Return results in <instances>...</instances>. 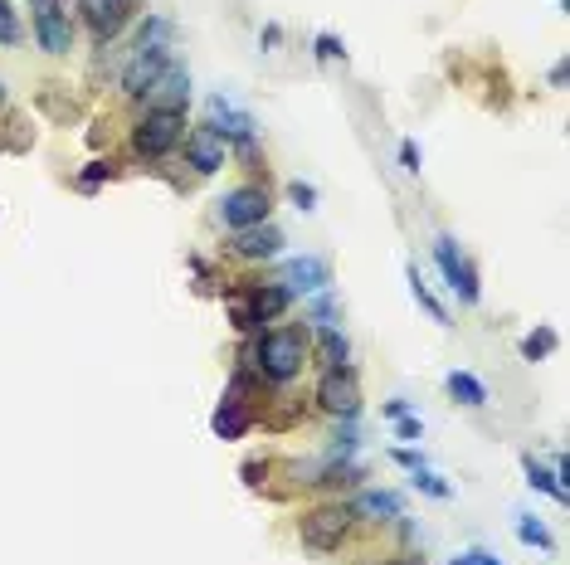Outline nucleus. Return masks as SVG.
I'll return each instance as SVG.
<instances>
[{
	"label": "nucleus",
	"instance_id": "obj_6",
	"mask_svg": "<svg viewBox=\"0 0 570 565\" xmlns=\"http://www.w3.org/2000/svg\"><path fill=\"white\" fill-rule=\"evenodd\" d=\"M268 186H234L229 195L215 200V220L234 234V229H249V225H264L268 220Z\"/></svg>",
	"mask_w": 570,
	"mask_h": 565
},
{
	"label": "nucleus",
	"instance_id": "obj_24",
	"mask_svg": "<svg viewBox=\"0 0 570 565\" xmlns=\"http://www.w3.org/2000/svg\"><path fill=\"white\" fill-rule=\"evenodd\" d=\"M113 176H117V161L113 156H108V161L98 156V161H88V166L78 171V190H98L103 181H113Z\"/></svg>",
	"mask_w": 570,
	"mask_h": 565
},
{
	"label": "nucleus",
	"instance_id": "obj_7",
	"mask_svg": "<svg viewBox=\"0 0 570 565\" xmlns=\"http://www.w3.org/2000/svg\"><path fill=\"white\" fill-rule=\"evenodd\" d=\"M273 283H278L288 298H312V293H327V288H332V264L317 259V254H303V259L278 264Z\"/></svg>",
	"mask_w": 570,
	"mask_h": 565
},
{
	"label": "nucleus",
	"instance_id": "obj_10",
	"mask_svg": "<svg viewBox=\"0 0 570 565\" xmlns=\"http://www.w3.org/2000/svg\"><path fill=\"white\" fill-rule=\"evenodd\" d=\"M35 39L44 54H69L74 49V20L64 0H35Z\"/></svg>",
	"mask_w": 570,
	"mask_h": 565
},
{
	"label": "nucleus",
	"instance_id": "obj_32",
	"mask_svg": "<svg viewBox=\"0 0 570 565\" xmlns=\"http://www.w3.org/2000/svg\"><path fill=\"white\" fill-rule=\"evenodd\" d=\"M395 463H400V468H410V473H415V468H424V458H419L415 449H395Z\"/></svg>",
	"mask_w": 570,
	"mask_h": 565
},
{
	"label": "nucleus",
	"instance_id": "obj_5",
	"mask_svg": "<svg viewBox=\"0 0 570 565\" xmlns=\"http://www.w3.org/2000/svg\"><path fill=\"white\" fill-rule=\"evenodd\" d=\"M312 395H317V405H322L327 415H342V419L361 415V376H356V366H332V371H322Z\"/></svg>",
	"mask_w": 570,
	"mask_h": 565
},
{
	"label": "nucleus",
	"instance_id": "obj_13",
	"mask_svg": "<svg viewBox=\"0 0 570 565\" xmlns=\"http://www.w3.org/2000/svg\"><path fill=\"white\" fill-rule=\"evenodd\" d=\"M283 249V229L264 220V225H249V229H234V239H229V254L234 259H249V264H259V259H273Z\"/></svg>",
	"mask_w": 570,
	"mask_h": 565
},
{
	"label": "nucleus",
	"instance_id": "obj_9",
	"mask_svg": "<svg viewBox=\"0 0 570 565\" xmlns=\"http://www.w3.org/2000/svg\"><path fill=\"white\" fill-rule=\"evenodd\" d=\"M137 15V0H78V20L88 25L93 44H108L127 30V20Z\"/></svg>",
	"mask_w": 570,
	"mask_h": 565
},
{
	"label": "nucleus",
	"instance_id": "obj_38",
	"mask_svg": "<svg viewBox=\"0 0 570 565\" xmlns=\"http://www.w3.org/2000/svg\"><path fill=\"white\" fill-rule=\"evenodd\" d=\"M0 108H5V83H0Z\"/></svg>",
	"mask_w": 570,
	"mask_h": 565
},
{
	"label": "nucleus",
	"instance_id": "obj_16",
	"mask_svg": "<svg viewBox=\"0 0 570 565\" xmlns=\"http://www.w3.org/2000/svg\"><path fill=\"white\" fill-rule=\"evenodd\" d=\"M346 507H351V517H361V522H376V527H385V522H400V517H405V502H400V492H385V488L356 492V502H346Z\"/></svg>",
	"mask_w": 570,
	"mask_h": 565
},
{
	"label": "nucleus",
	"instance_id": "obj_3",
	"mask_svg": "<svg viewBox=\"0 0 570 565\" xmlns=\"http://www.w3.org/2000/svg\"><path fill=\"white\" fill-rule=\"evenodd\" d=\"M351 522H356V517H351L346 502H322V507L303 512V522H298V541H303L307 551L327 556V551H337V546L346 541Z\"/></svg>",
	"mask_w": 570,
	"mask_h": 565
},
{
	"label": "nucleus",
	"instance_id": "obj_27",
	"mask_svg": "<svg viewBox=\"0 0 570 565\" xmlns=\"http://www.w3.org/2000/svg\"><path fill=\"white\" fill-rule=\"evenodd\" d=\"M20 35H25V30H20V10H15L10 0H0V44L10 49V44H20Z\"/></svg>",
	"mask_w": 570,
	"mask_h": 565
},
{
	"label": "nucleus",
	"instance_id": "obj_25",
	"mask_svg": "<svg viewBox=\"0 0 570 565\" xmlns=\"http://www.w3.org/2000/svg\"><path fill=\"white\" fill-rule=\"evenodd\" d=\"M337 302L327 298V293H312V302H307V322H317V327H337Z\"/></svg>",
	"mask_w": 570,
	"mask_h": 565
},
{
	"label": "nucleus",
	"instance_id": "obj_17",
	"mask_svg": "<svg viewBox=\"0 0 570 565\" xmlns=\"http://www.w3.org/2000/svg\"><path fill=\"white\" fill-rule=\"evenodd\" d=\"M249 424H254V415H249V405H239V400H225V405L215 410V419H210L215 439H244Z\"/></svg>",
	"mask_w": 570,
	"mask_h": 565
},
{
	"label": "nucleus",
	"instance_id": "obj_11",
	"mask_svg": "<svg viewBox=\"0 0 570 565\" xmlns=\"http://www.w3.org/2000/svg\"><path fill=\"white\" fill-rule=\"evenodd\" d=\"M166 64H171V49H161V44H137L132 59H127V69H122V93H127V98H142L156 78H161Z\"/></svg>",
	"mask_w": 570,
	"mask_h": 565
},
{
	"label": "nucleus",
	"instance_id": "obj_26",
	"mask_svg": "<svg viewBox=\"0 0 570 565\" xmlns=\"http://www.w3.org/2000/svg\"><path fill=\"white\" fill-rule=\"evenodd\" d=\"M410 483H415L424 497H439V502H449V497H454V488H449L439 473H429V468H415V478H410Z\"/></svg>",
	"mask_w": 570,
	"mask_h": 565
},
{
	"label": "nucleus",
	"instance_id": "obj_1",
	"mask_svg": "<svg viewBox=\"0 0 570 565\" xmlns=\"http://www.w3.org/2000/svg\"><path fill=\"white\" fill-rule=\"evenodd\" d=\"M307 356H312V337L307 327H273V332H259L254 346L244 351V366L259 371L273 385H288V380L303 376Z\"/></svg>",
	"mask_w": 570,
	"mask_h": 565
},
{
	"label": "nucleus",
	"instance_id": "obj_34",
	"mask_svg": "<svg viewBox=\"0 0 570 565\" xmlns=\"http://www.w3.org/2000/svg\"><path fill=\"white\" fill-rule=\"evenodd\" d=\"M264 473H268V463H244V478H249V483H254V488H259V483H264Z\"/></svg>",
	"mask_w": 570,
	"mask_h": 565
},
{
	"label": "nucleus",
	"instance_id": "obj_37",
	"mask_svg": "<svg viewBox=\"0 0 570 565\" xmlns=\"http://www.w3.org/2000/svg\"><path fill=\"white\" fill-rule=\"evenodd\" d=\"M478 565H502V561H497V556H488V551H483V556H478Z\"/></svg>",
	"mask_w": 570,
	"mask_h": 565
},
{
	"label": "nucleus",
	"instance_id": "obj_14",
	"mask_svg": "<svg viewBox=\"0 0 570 565\" xmlns=\"http://www.w3.org/2000/svg\"><path fill=\"white\" fill-rule=\"evenodd\" d=\"M225 161H229V147L210 132V127H190L186 132V166L195 171V176H215Z\"/></svg>",
	"mask_w": 570,
	"mask_h": 565
},
{
	"label": "nucleus",
	"instance_id": "obj_35",
	"mask_svg": "<svg viewBox=\"0 0 570 565\" xmlns=\"http://www.w3.org/2000/svg\"><path fill=\"white\" fill-rule=\"evenodd\" d=\"M546 78H551V88H566V64H551V74Z\"/></svg>",
	"mask_w": 570,
	"mask_h": 565
},
{
	"label": "nucleus",
	"instance_id": "obj_39",
	"mask_svg": "<svg viewBox=\"0 0 570 565\" xmlns=\"http://www.w3.org/2000/svg\"><path fill=\"white\" fill-rule=\"evenodd\" d=\"M405 565H424V561H405Z\"/></svg>",
	"mask_w": 570,
	"mask_h": 565
},
{
	"label": "nucleus",
	"instance_id": "obj_15",
	"mask_svg": "<svg viewBox=\"0 0 570 565\" xmlns=\"http://www.w3.org/2000/svg\"><path fill=\"white\" fill-rule=\"evenodd\" d=\"M142 103L147 108H176V113H186V103H190V74L171 59L166 69H161V78H156L152 88L142 93Z\"/></svg>",
	"mask_w": 570,
	"mask_h": 565
},
{
	"label": "nucleus",
	"instance_id": "obj_29",
	"mask_svg": "<svg viewBox=\"0 0 570 565\" xmlns=\"http://www.w3.org/2000/svg\"><path fill=\"white\" fill-rule=\"evenodd\" d=\"M288 200H293L298 210H317V190L307 186V181H293V186H288Z\"/></svg>",
	"mask_w": 570,
	"mask_h": 565
},
{
	"label": "nucleus",
	"instance_id": "obj_12",
	"mask_svg": "<svg viewBox=\"0 0 570 565\" xmlns=\"http://www.w3.org/2000/svg\"><path fill=\"white\" fill-rule=\"evenodd\" d=\"M200 127H210L225 147H229V142L239 147V142H249V137H254V117L244 113V108H234L229 98H210V103H205V122H200Z\"/></svg>",
	"mask_w": 570,
	"mask_h": 565
},
{
	"label": "nucleus",
	"instance_id": "obj_2",
	"mask_svg": "<svg viewBox=\"0 0 570 565\" xmlns=\"http://www.w3.org/2000/svg\"><path fill=\"white\" fill-rule=\"evenodd\" d=\"M181 142H186V113H176V108H147L132 127V151L142 161H161Z\"/></svg>",
	"mask_w": 570,
	"mask_h": 565
},
{
	"label": "nucleus",
	"instance_id": "obj_31",
	"mask_svg": "<svg viewBox=\"0 0 570 565\" xmlns=\"http://www.w3.org/2000/svg\"><path fill=\"white\" fill-rule=\"evenodd\" d=\"M400 166H405V171H419V147L415 142H400Z\"/></svg>",
	"mask_w": 570,
	"mask_h": 565
},
{
	"label": "nucleus",
	"instance_id": "obj_22",
	"mask_svg": "<svg viewBox=\"0 0 570 565\" xmlns=\"http://www.w3.org/2000/svg\"><path fill=\"white\" fill-rule=\"evenodd\" d=\"M556 341H561V337H556L551 327H536L532 337H522V361H532V366H536V361H546V356L556 351Z\"/></svg>",
	"mask_w": 570,
	"mask_h": 565
},
{
	"label": "nucleus",
	"instance_id": "obj_19",
	"mask_svg": "<svg viewBox=\"0 0 570 565\" xmlns=\"http://www.w3.org/2000/svg\"><path fill=\"white\" fill-rule=\"evenodd\" d=\"M317 366H322V371L351 366V341H346L337 327H322V337H317Z\"/></svg>",
	"mask_w": 570,
	"mask_h": 565
},
{
	"label": "nucleus",
	"instance_id": "obj_28",
	"mask_svg": "<svg viewBox=\"0 0 570 565\" xmlns=\"http://www.w3.org/2000/svg\"><path fill=\"white\" fill-rule=\"evenodd\" d=\"M312 54H317L322 64H337V59H346V44L337 35H317L312 39Z\"/></svg>",
	"mask_w": 570,
	"mask_h": 565
},
{
	"label": "nucleus",
	"instance_id": "obj_18",
	"mask_svg": "<svg viewBox=\"0 0 570 565\" xmlns=\"http://www.w3.org/2000/svg\"><path fill=\"white\" fill-rule=\"evenodd\" d=\"M444 390L454 395L463 410H483V405H488V385L478 376H468V371H449V376H444Z\"/></svg>",
	"mask_w": 570,
	"mask_h": 565
},
{
	"label": "nucleus",
	"instance_id": "obj_20",
	"mask_svg": "<svg viewBox=\"0 0 570 565\" xmlns=\"http://www.w3.org/2000/svg\"><path fill=\"white\" fill-rule=\"evenodd\" d=\"M405 278H410V298H415L419 307L429 312V322H439V327H449V312H444V302H439V298H434V293H429V283L419 278V268H415V264L405 268Z\"/></svg>",
	"mask_w": 570,
	"mask_h": 565
},
{
	"label": "nucleus",
	"instance_id": "obj_8",
	"mask_svg": "<svg viewBox=\"0 0 570 565\" xmlns=\"http://www.w3.org/2000/svg\"><path fill=\"white\" fill-rule=\"evenodd\" d=\"M434 264H439V273H444V283H449V293H454L458 302L473 307V302L483 298V288H478V268L458 254V244L449 239V234L434 239Z\"/></svg>",
	"mask_w": 570,
	"mask_h": 565
},
{
	"label": "nucleus",
	"instance_id": "obj_33",
	"mask_svg": "<svg viewBox=\"0 0 570 565\" xmlns=\"http://www.w3.org/2000/svg\"><path fill=\"white\" fill-rule=\"evenodd\" d=\"M380 415H385V419H405V415H410V405H405V400H385V405H380Z\"/></svg>",
	"mask_w": 570,
	"mask_h": 565
},
{
	"label": "nucleus",
	"instance_id": "obj_21",
	"mask_svg": "<svg viewBox=\"0 0 570 565\" xmlns=\"http://www.w3.org/2000/svg\"><path fill=\"white\" fill-rule=\"evenodd\" d=\"M522 468H527V483H532L536 492H546V497H556V502H566V483H561V478H556V473H546V468H541V463H536L532 453H527V458H522Z\"/></svg>",
	"mask_w": 570,
	"mask_h": 565
},
{
	"label": "nucleus",
	"instance_id": "obj_4",
	"mask_svg": "<svg viewBox=\"0 0 570 565\" xmlns=\"http://www.w3.org/2000/svg\"><path fill=\"white\" fill-rule=\"evenodd\" d=\"M288 293L278 288V283H249L244 293H234L229 298V322H234V332H264V322H273L283 307H288Z\"/></svg>",
	"mask_w": 570,
	"mask_h": 565
},
{
	"label": "nucleus",
	"instance_id": "obj_30",
	"mask_svg": "<svg viewBox=\"0 0 570 565\" xmlns=\"http://www.w3.org/2000/svg\"><path fill=\"white\" fill-rule=\"evenodd\" d=\"M395 434H400L405 444H419V439H424V424H419L415 415H405V419H395Z\"/></svg>",
	"mask_w": 570,
	"mask_h": 565
},
{
	"label": "nucleus",
	"instance_id": "obj_36",
	"mask_svg": "<svg viewBox=\"0 0 570 565\" xmlns=\"http://www.w3.org/2000/svg\"><path fill=\"white\" fill-rule=\"evenodd\" d=\"M478 556H483V551H463V556H454L449 565H478Z\"/></svg>",
	"mask_w": 570,
	"mask_h": 565
},
{
	"label": "nucleus",
	"instance_id": "obj_23",
	"mask_svg": "<svg viewBox=\"0 0 570 565\" xmlns=\"http://www.w3.org/2000/svg\"><path fill=\"white\" fill-rule=\"evenodd\" d=\"M517 541H522V546H536V551H556V536L541 527L536 517H517Z\"/></svg>",
	"mask_w": 570,
	"mask_h": 565
}]
</instances>
